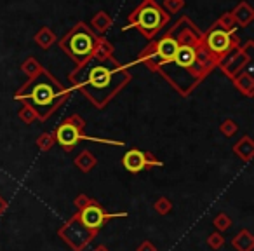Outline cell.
Listing matches in <instances>:
<instances>
[{"instance_id": "obj_13", "label": "cell", "mask_w": 254, "mask_h": 251, "mask_svg": "<svg viewBox=\"0 0 254 251\" xmlns=\"http://www.w3.org/2000/svg\"><path fill=\"white\" fill-rule=\"evenodd\" d=\"M73 163H75V166H77L78 169L82 171V173H89V171H92V167L98 164V159L92 156V152H89V150H84V152H80L77 157H75Z\"/></svg>"}, {"instance_id": "obj_11", "label": "cell", "mask_w": 254, "mask_h": 251, "mask_svg": "<svg viewBox=\"0 0 254 251\" xmlns=\"http://www.w3.org/2000/svg\"><path fill=\"white\" fill-rule=\"evenodd\" d=\"M233 152L239 159H242L244 163H251L253 161V156H254V143L249 136H244L240 142H237L233 145Z\"/></svg>"}, {"instance_id": "obj_19", "label": "cell", "mask_w": 254, "mask_h": 251, "mask_svg": "<svg viewBox=\"0 0 254 251\" xmlns=\"http://www.w3.org/2000/svg\"><path fill=\"white\" fill-rule=\"evenodd\" d=\"M221 133L226 136H233L237 133V124L233 122V120H225V122L221 124Z\"/></svg>"}, {"instance_id": "obj_7", "label": "cell", "mask_w": 254, "mask_h": 251, "mask_svg": "<svg viewBox=\"0 0 254 251\" xmlns=\"http://www.w3.org/2000/svg\"><path fill=\"white\" fill-rule=\"evenodd\" d=\"M171 63H176L180 68H185V70H190V68L195 67L197 63V53L191 49L190 46H180L176 51V56Z\"/></svg>"}, {"instance_id": "obj_21", "label": "cell", "mask_w": 254, "mask_h": 251, "mask_svg": "<svg viewBox=\"0 0 254 251\" xmlns=\"http://www.w3.org/2000/svg\"><path fill=\"white\" fill-rule=\"evenodd\" d=\"M136 251H157V248H155V244H153L152 241H143Z\"/></svg>"}, {"instance_id": "obj_10", "label": "cell", "mask_w": 254, "mask_h": 251, "mask_svg": "<svg viewBox=\"0 0 254 251\" xmlns=\"http://www.w3.org/2000/svg\"><path fill=\"white\" fill-rule=\"evenodd\" d=\"M178 42L173 39H164L159 42V46H157V54H159V58L162 60V63H171V61L174 60V56H176V51H178Z\"/></svg>"}, {"instance_id": "obj_2", "label": "cell", "mask_w": 254, "mask_h": 251, "mask_svg": "<svg viewBox=\"0 0 254 251\" xmlns=\"http://www.w3.org/2000/svg\"><path fill=\"white\" fill-rule=\"evenodd\" d=\"M124 85V81H117L115 72L106 67H94L91 68L87 75V84L84 85V91L92 92L91 99L98 106H103L110 99L113 92H117Z\"/></svg>"}, {"instance_id": "obj_23", "label": "cell", "mask_w": 254, "mask_h": 251, "mask_svg": "<svg viewBox=\"0 0 254 251\" xmlns=\"http://www.w3.org/2000/svg\"><path fill=\"white\" fill-rule=\"evenodd\" d=\"M92 251H110V248H108V246H105V244H99V246H96Z\"/></svg>"}, {"instance_id": "obj_6", "label": "cell", "mask_w": 254, "mask_h": 251, "mask_svg": "<svg viewBox=\"0 0 254 251\" xmlns=\"http://www.w3.org/2000/svg\"><path fill=\"white\" fill-rule=\"evenodd\" d=\"M122 166L126 167V171L136 174L143 169L162 167L164 163L157 159V157H153V154H150V152H143V150H139V149H131L129 152L124 154Z\"/></svg>"}, {"instance_id": "obj_18", "label": "cell", "mask_w": 254, "mask_h": 251, "mask_svg": "<svg viewBox=\"0 0 254 251\" xmlns=\"http://www.w3.org/2000/svg\"><path fill=\"white\" fill-rule=\"evenodd\" d=\"M54 143H56V142H54V135H42L39 140H37V145H39V149L42 150V152L51 150Z\"/></svg>"}, {"instance_id": "obj_5", "label": "cell", "mask_w": 254, "mask_h": 251, "mask_svg": "<svg viewBox=\"0 0 254 251\" xmlns=\"http://www.w3.org/2000/svg\"><path fill=\"white\" fill-rule=\"evenodd\" d=\"M82 129H84V122H82L80 117H70L66 119L60 128L54 133V142L60 143L66 152H71L75 149L78 142L85 140L87 136L82 135Z\"/></svg>"}, {"instance_id": "obj_8", "label": "cell", "mask_w": 254, "mask_h": 251, "mask_svg": "<svg viewBox=\"0 0 254 251\" xmlns=\"http://www.w3.org/2000/svg\"><path fill=\"white\" fill-rule=\"evenodd\" d=\"M207 47L212 51L214 54H225L230 47V35L225 32H212L211 35L207 37Z\"/></svg>"}, {"instance_id": "obj_22", "label": "cell", "mask_w": 254, "mask_h": 251, "mask_svg": "<svg viewBox=\"0 0 254 251\" xmlns=\"http://www.w3.org/2000/svg\"><path fill=\"white\" fill-rule=\"evenodd\" d=\"M7 211V201L4 199V195H0V216Z\"/></svg>"}, {"instance_id": "obj_16", "label": "cell", "mask_w": 254, "mask_h": 251, "mask_svg": "<svg viewBox=\"0 0 254 251\" xmlns=\"http://www.w3.org/2000/svg\"><path fill=\"white\" fill-rule=\"evenodd\" d=\"M223 244H225V237H223L221 232L216 230V232L209 234V237H207V246L209 248H212V250H221Z\"/></svg>"}, {"instance_id": "obj_17", "label": "cell", "mask_w": 254, "mask_h": 251, "mask_svg": "<svg viewBox=\"0 0 254 251\" xmlns=\"http://www.w3.org/2000/svg\"><path fill=\"white\" fill-rule=\"evenodd\" d=\"M237 87L246 94H253V81H251L249 75H242L240 79H237Z\"/></svg>"}, {"instance_id": "obj_4", "label": "cell", "mask_w": 254, "mask_h": 251, "mask_svg": "<svg viewBox=\"0 0 254 251\" xmlns=\"http://www.w3.org/2000/svg\"><path fill=\"white\" fill-rule=\"evenodd\" d=\"M96 236H98V232L87 229V227L80 222L77 213H73V215L58 229V237H60L71 251H84L85 248L96 239Z\"/></svg>"}, {"instance_id": "obj_12", "label": "cell", "mask_w": 254, "mask_h": 251, "mask_svg": "<svg viewBox=\"0 0 254 251\" xmlns=\"http://www.w3.org/2000/svg\"><path fill=\"white\" fill-rule=\"evenodd\" d=\"M92 49V40L91 37L84 35V33H78V35L73 37L71 40V53L77 54V56H85L89 54Z\"/></svg>"}, {"instance_id": "obj_3", "label": "cell", "mask_w": 254, "mask_h": 251, "mask_svg": "<svg viewBox=\"0 0 254 251\" xmlns=\"http://www.w3.org/2000/svg\"><path fill=\"white\" fill-rule=\"evenodd\" d=\"M75 208H77V215L80 222L84 223L87 229L99 232V229L106 225L110 220L113 218H126L127 213H108L96 199L89 197L85 194H78L75 197Z\"/></svg>"}, {"instance_id": "obj_15", "label": "cell", "mask_w": 254, "mask_h": 251, "mask_svg": "<svg viewBox=\"0 0 254 251\" xmlns=\"http://www.w3.org/2000/svg\"><path fill=\"white\" fill-rule=\"evenodd\" d=\"M153 209H155L157 215H160V216L169 215V213L173 211V201H171L169 197H166V195H162V197H159L153 202Z\"/></svg>"}, {"instance_id": "obj_20", "label": "cell", "mask_w": 254, "mask_h": 251, "mask_svg": "<svg viewBox=\"0 0 254 251\" xmlns=\"http://www.w3.org/2000/svg\"><path fill=\"white\" fill-rule=\"evenodd\" d=\"M35 112H33L30 106H25V108L21 110V119L25 120V122H32L33 119H35Z\"/></svg>"}, {"instance_id": "obj_14", "label": "cell", "mask_w": 254, "mask_h": 251, "mask_svg": "<svg viewBox=\"0 0 254 251\" xmlns=\"http://www.w3.org/2000/svg\"><path fill=\"white\" fill-rule=\"evenodd\" d=\"M212 225L216 227V230H218V232L223 234V232H226V230H228L233 223H232V218H230L225 211H219L218 215L214 216V220H212Z\"/></svg>"}, {"instance_id": "obj_1", "label": "cell", "mask_w": 254, "mask_h": 251, "mask_svg": "<svg viewBox=\"0 0 254 251\" xmlns=\"http://www.w3.org/2000/svg\"><path fill=\"white\" fill-rule=\"evenodd\" d=\"M68 92L54 81L49 74H40L25 89L16 94V99H23L35 112L37 117L47 119L61 103L66 99Z\"/></svg>"}, {"instance_id": "obj_9", "label": "cell", "mask_w": 254, "mask_h": 251, "mask_svg": "<svg viewBox=\"0 0 254 251\" xmlns=\"http://www.w3.org/2000/svg\"><path fill=\"white\" fill-rule=\"evenodd\" d=\"M232 246L235 251H253L254 250V236L249 229H242L232 239Z\"/></svg>"}]
</instances>
